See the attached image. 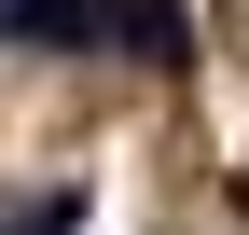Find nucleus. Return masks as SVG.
<instances>
[{
    "instance_id": "nucleus-1",
    "label": "nucleus",
    "mask_w": 249,
    "mask_h": 235,
    "mask_svg": "<svg viewBox=\"0 0 249 235\" xmlns=\"http://www.w3.org/2000/svg\"><path fill=\"white\" fill-rule=\"evenodd\" d=\"M97 28H111V0H0V42H28V55H70Z\"/></svg>"
},
{
    "instance_id": "nucleus-2",
    "label": "nucleus",
    "mask_w": 249,
    "mask_h": 235,
    "mask_svg": "<svg viewBox=\"0 0 249 235\" xmlns=\"http://www.w3.org/2000/svg\"><path fill=\"white\" fill-rule=\"evenodd\" d=\"M111 42L139 55V69H194V14H180V0H111Z\"/></svg>"
}]
</instances>
